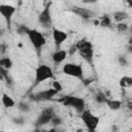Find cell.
<instances>
[{
	"label": "cell",
	"mask_w": 132,
	"mask_h": 132,
	"mask_svg": "<svg viewBox=\"0 0 132 132\" xmlns=\"http://www.w3.org/2000/svg\"><path fill=\"white\" fill-rule=\"evenodd\" d=\"M58 94H59L58 91H56L54 88H50V89L39 91L37 93H31L29 95V99L30 101H33V102H47L53 100V98Z\"/></svg>",
	"instance_id": "52a82bcc"
},
{
	"label": "cell",
	"mask_w": 132,
	"mask_h": 132,
	"mask_svg": "<svg viewBox=\"0 0 132 132\" xmlns=\"http://www.w3.org/2000/svg\"><path fill=\"white\" fill-rule=\"evenodd\" d=\"M63 123V120H62V118L60 117V116H57L56 113L54 114V117L52 118V120H51V125H53L54 127H57V126H60L61 124Z\"/></svg>",
	"instance_id": "cb8c5ba5"
},
{
	"label": "cell",
	"mask_w": 132,
	"mask_h": 132,
	"mask_svg": "<svg viewBox=\"0 0 132 132\" xmlns=\"http://www.w3.org/2000/svg\"><path fill=\"white\" fill-rule=\"evenodd\" d=\"M75 46H76L77 53L82 58V60H85L89 64H92L93 59H94L93 43L91 41H89L88 39H86V38H81L75 43Z\"/></svg>",
	"instance_id": "7a4b0ae2"
},
{
	"label": "cell",
	"mask_w": 132,
	"mask_h": 132,
	"mask_svg": "<svg viewBox=\"0 0 132 132\" xmlns=\"http://www.w3.org/2000/svg\"><path fill=\"white\" fill-rule=\"evenodd\" d=\"M54 114H55V109L53 107L43 108L41 110V112L38 114V117H37V119L34 123V126L36 128H39V127H42V126H45V125L50 124Z\"/></svg>",
	"instance_id": "9c48e42d"
},
{
	"label": "cell",
	"mask_w": 132,
	"mask_h": 132,
	"mask_svg": "<svg viewBox=\"0 0 132 132\" xmlns=\"http://www.w3.org/2000/svg\"><path fill=\"white\" fill-rule=\"evenodd\" d=\"M15 11H16L15 6H13L11 4H4V3L0 4V14L5 20V22L8 26L11 25V20H12V16Z\"/></svg>",
	"instance_id": "30bf717a"
},
{
	"label": "cell",
	"mask_w": 132,
	"mask_h": 132,
	"mask_svg": "<svg viewBox=\"0 0 132 132\" xmlns=\"http://www.w3.org/2000/svg\"><path fill=\"white\" fill-rule=\"evenodd\" d=\"M58 102L61 103L63 106L71 107L76 110L77 113H81L86 109V101L82 97L75 96V95H64L60 99H58Z\"/></svg>",
	"instance_id": "6da1fadb"
},
{
	"label": "cell",
	"mask_w": 132,
	"mask_h": 132,
	"mask_svg": "<svg viewBox=\"0 0 132 132\" xmlns=\"http://www.w3.org/2000/svg\"><path fill=\"white\" fill-rule=\"evenodd\" d=\"M62 72L68 76L77 78L79 80H82L84 77V68L80 64L77 63H66L62 67Z\"/></svg>",
	"instance_id": "ba28073f"
},
{
	"label": "cell",
	"mask_w": 132,
	"mask_h": 132,
	"mask_svg": "<svg viewBox=\"0 0 132 132\" xmlns=\"http://www.w3.org/2000/svg\"><path fill=\"white\" fill-rule=\"evenodd\" d=\"M26 36L29 38L31 44L34 46V48L36 50L38 56H40V51L41 48L45 45L46 43V38L45 36L40 32L38 31L37 29H31L28 27L27 29V32H26Z\"/></svg>",
	"instance_id": "277c9868"
},
{
	"label": "cell",
	"mask_w": 132,
	"mask_h": 132,
	"mask_svg": "<svg viewBox=\"0 0 132 132\" xmlns=\"http://www.w3.org/2000/svg\"><path fill=\"white\" fill-rule=\"evenodd\" d=\"M111 24H112V21H111L110 15L108 14H103L98 21V25L102 28H110Z\"/></svg>",
	"instance_id": "e0dca14e"
},
{
	"label": "cell",
	"mask_w": 132,
	"mask_h": 132,
	"mask_svg": "<svg viewBox=\"0 0 132 132\" xmlns=\"http://www.w3.org/2000/svg\"><path fill=\"white\" fill-rule=\"evenodd\" d=\"M12 60L9 57H1L0 58V67L6 70H10L12 68Z\"/></svg>",
	"instance_id": "ac0fdd59"
},
{
	"label": "cell",
	"mask_w": 132,
	"mask_h": 132,
	"mask_svg": "<svg viewBox=\"0 0 132 132\" xmlns=\"http://www.w3.org/2000/svg\"><path fill=\"white\" fill-rule=\"evenodd\" d=\"M80 119H81L82 123L85 124L86 128L89 131L93 132V131H96L97 130V127H98L99 122H100V117L94 114L89 109H85L80 113Z\"/></svg>",
	"instance_id": "8992f818"
},
{
	"label": "cell",
	"mask_w": 132,
	"mask_h": 132,
	"mask_svg": "<svg viewBox=\"0 0 132 132\" xmlns=\"http://www.w3.org/2000/svg\"><path fill=\"white\" fill-rule=\"evenodd\" d=\"M5 52H6V44L5 43H1L0 44V53L4 54Z\"/></svg>",
	"instance_id": "f546056e"
},
{
	"label": "cell",
	"mask_w": 132,
	"mask_h": 132,
	"mask_svg": "<svg viewBox=\"0 0 132 132\" xmlns=\"http://www.w3.org/2000/svg\"><path fill=\"white\" fill-rule=\"evenodd\" d=\"M124 1H126V2H128V3H131V0H124Z\"/></svg>",
	"instance_id": "4dcf8cb0"
},
{
	"label": "cell",
	"mask_w": 132,
	"mask_h": 132,
	"mask_svg": "<svg viewBox=\"0 0 132 132\" xmlns=\"http://www.w3.org/2000/svg\"><path fill=\"white\" fill-rule=\"evenodd\" d=\"M118 32L120 33H126L128 30H129V25L125 22H121V23H118L117 26H116Z\"/></svg>",
	"instance_id": "7402d4cb"
},
{
	"label": "cell",
	"mask_w": 132,
	"mask_h": 132,
	"mask_svg": "<svg viewBox=\"0 0 132 132\" xmlns=\"http://www.w3.org/2000/svg\"><path fill=\"white\" fill-rule=\"evenodd\" d=\"M105 104L107 105V107L110 110H114V111L121 109V107H122V101L117 100V99H111V98H108V97L105 100Z\"/></svg>",
	"instance_id": "9a60e30c"
},
{
	"label": "cell",
	"mask_w": 132,
	"mask_h": 132,
	"mask_svg": "<svg viewBox=\"0 0 132 132\" xmlns=\"http://www.w3.org/2000/svg\"><path fill=\"white\" fill-rule=\"evenodd\" d=\"M118 62L123 67H127L129 65V60L126 57V55H124V54H121V55L118 56Z\"/></svg>",
	"instance_id": "603a6c76"
},
{
	"label": "cell",
	"mask_w": 132,
	"mask_h": 132,
	"mask_svg": "<svg viewBox=\"0 0 132 132\" xmlns=\"http://www.w3.org/2000/svg\"><path fill=\"white\" fill-rule=\"evenodd\" d=\"M106 98H107L106 94L99 91V92L96 93V95H95V97H94V101H95L97 104H105Z\"/></svg>",
	"instance_id": "ffe728a7"
},
{
	"label": "cell",
	"mask_w": 132,
	"mask_h": 132,
	"mask_svg": "<svg viewBox=\"0 0 132 132\" xmlns=\"http://www.w3.org/2000/svg\"><path fill=\"white\" fill-rule=\"evenodd\" d=\"M52 36H53V40L56 48L59 50L61 45L64 43V41H66V39L68 38V33L63 30L52 27Z\"/></svg>",
	"instance_id": "8fae6325"
},
{
	"label": "cell",
	"mask_w": 132,
	"mask_h": 132,
	"mask_svg": "<svg viewBox=\"0 0 132 132\" xmlns=\"http://www.w3.org/2000/svg\"><path fill=\"white\" fill-rule=\"evenodd\" d=\"M119 85L122 89H126V88H130L132 86V77L128 76V75H124L120 78L119 80Z\"/></svg>",
	"instance_id": "d6986e66"
},
{
	"label": "cell",
	"mask_w": 132,
	"mask_h": 132,
	"mask_svg": "<svg viewBox=\"0 0 132 132\" xmlns=\"http://www.w3.org/2000/svg\"><path fill=\"white\" fill-rule=\"evenodd\" d=\"M52 5H53L52 1L47 2L37 16L38 24L44 29H50L53 27V19H52V11H51Z\"/></svg>",
	"instance_id": "5b68a950"
},
{
	"label": "cell",
	"mask_w": 132,
	"mask_h": 132,
	"mask_svg": "<svg viewBox=\"0 0 132 132\" xmlns=\"http://www.w3.org/2000/svg\"><path fill=\"white\" fill-rule=\"evenodd\" d=\"M27 29H28V27L27 26H25V25H19L18 27H16V33L19 34V35H26V32H27Z\"/></svg>",
	"instance_id": "d4e9b609"
},
{
	"label": "cell",
	"mask_w": 132,
	"mask_h": 132,
	"mask_svg": "<svg viewBox=\"0 0 132 132\" xmlns=\"http://www.w3.org/2000/svg\"><path fill=\"white\" fill-rule=\"evenodd\" d=\"M54 78V71L51 66L45 64H40L35 69V76H34V82L32 85V89L36 88L41 82Z\"/></svg>",
	"instance_id": "3957f363"
},
{
	"label": "cell",
	"mask_w": 132,
	"mask_h": 132,
	"mask_svg": "<svg viewBox=\"0 0 132 132\" xmlns=\"http://www.w3.org/2000/svg\"><path fill=\"white\" fill-rule=\"evenodd\" d=\"M52 88H54L56 91H58L59 93L63 90V86H62V84L59 81V80H54L53 81V86H52Z\"/></svg>",
	"instance_id": "484cf974"
},
{
	"label": "cell",
	"mask_w": 132,
	"mask_h": 132,
	"mask_svg": "<svg viewBox=\"0 0 132 132\" xmlns=\"http://www.w3.org/2000/svg\"><path fill=\"white\" fill-rule=\"evenodd\" d=\"M70 11L73 12L74 14H76L77 16L81 18L82 20H91L95 16V12L89 8L82 7V6H71L70 7Z\"/></svg>",
	"instance_id": "7c38bea8"
},
{
	"label": "cell",
	"mask_w": 132,
	"mask_h": 132,
	"mask_svg": "<svg viewBox=\"0 0 132 132\" xmlns=\"http://www.w3.org/2000/svg\"><path fill=\"white\" fill-rule=\"evenodd\" d=\"M18 109L21 111V112H24V113H27L31 110V106L28 102H25V101H22V102H19L18 103Z\"/></svg>",
	"instance_id": "44dd1931"
},
{
	"label": "cell",
	"mask_w": 132,
	"mask_h": 132,
	"mask_svg": "<svg viewBox=\"0 0 132 132\" xmlns=\"http://www.w3.org/2000/svg\"><path fill=\"white\" fill-rule=\"evenodd\" d=\"M1 103L5 108H12L15 106V102L12 99V97L10 95H8L7 93H3L1 96Z\"/></svg>",
	"instance_id": "5bb4252c"
},
{
	"label": "cell",
	"mask_w": 132,
	"mask_h": 132,
	"mask_svg": "<svg viewBox=\"0 0 132 132\" xmlns=\"http://www.w3.org/2000/svg\"><path fill=\"white\" fill-rule=\"evenodd\" d=\"M97 1L98 0H81V2L84 4H95V3H97Z\"/></svg>",
	"instance_id": "f1b7e54d"
},
{
	"label": "cell",
	"mask_w": 132,
	"mask_h": 132,
	"mask_svg": "<svg viewBox=\"0 0 132 132\" xmlns=\"http://www.w3.org/2000/svg\"><path fill=\"white\" fill-rule=\"evenodd\" d=\"M67 56H68V53H67L66 50H61V48L56 50V51L53 53V55H52L53 63H54L55 65H59V64L63 63V62L66 60Z\"/></svg>",
	"instance_id": "4fadbf2b"
},
{
	"label": "cell",
	"mask_w": 132,
	"mask_h": 132,
	"mask_svg": "<svg viewBox=\"0 0 132 132\" xmlns=\"http://www.w3.org/2000/svg\"><path fill=\"white\" fill-rule=\"evenodd\" d=\"M128 19H129V14L124 10H118V11L113 12V14H112V20L117 23L125 22Z\"/></svg>",
	"instance_id": "2e32d148"
},
{
	"label": "cell",
	"mask_w": 132,
	"mask_h": 132,
	"mask_svg": "<svg viewBox=\"0 0 132 132\" xmlns=\"http://www.w3.org/2000/svg\"><path fill=\"white\" fill-rule=\"evenodd\" d=\"M77 52V50H76V46H75V43L74 44H72L70 47H69V50L67 51V53H68V55H70V56H72V55H74L75 53Z\"/></svg>",
	"instance_id": "83f0119b"
},
{
	"label": "cell",
	"mask_w": 132,
	"mask_h": 132,
	"mask_svg": "<svg viewBox=\"0 0 132 132\" xmlns=\"http://www.w3.org/2000/svg\"><path fill=\"white\" fill-rule=\"evenodd\" d=\"M12 122L14 124H18V125H23L25 122V118L24 117H16V118L12 119Z\"/></svg>",
	"instance_id": "4316f807"
}]
</instances>
